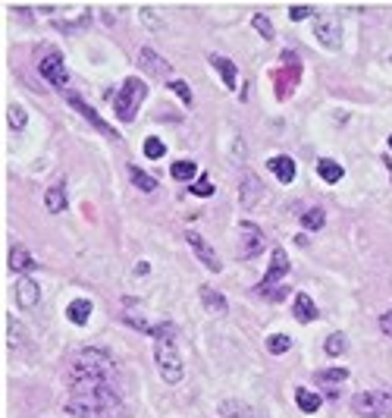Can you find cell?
I'll use <instances>...</instances> for the list:
<instances>
[{
  "label": "cell",
  "mask_w": 392,
  "mask_h": 418,
  "mask_svg": "<svg viewBox=\"0 0 392 418\" xmlns=\"http://www.w3.org/2000/svg\"><path fill=\"white\" fill-rule=\"evenodd\" d=\"M116 365L104 349H82L69 365V387L73 390H95V387H113Z\"/></svg>",
  "instance_id": "1"
},
{
  "label": "cell",
  "mask_w": 392,
  "mask_h": 418,
  "mask_svg": "<svg viewBox=\"0 0 392 418\" xmlns=\"http://www.w3.org/2000/svg\"><path fill=\"white\" fill-rule=\"evenodd\" d=\"M120 412V393L113 387H95V390H73L66 399L69 418H116Z\"/></svg>",
  "instance_id": "2"
},
{
  "label": "cell",
  "mask_w": 392,
  "mask_h": 418,
  "mask_svg": "<svg viewBox=\"0 0 392 418\" xmlns=\"http://www.w3.org/2000/svg\"><path fill=\"white\" fill-rule=\"evenodd\" d=\"M157 334V343H154V358H157V371L167 384H179L185 377V362L179 356L176 343H173V327H163V330H154Z\"/></svg>",
  "instance_id": "3"
},
{
  "label": "cell",
  "mask_w": 392,
  "mask_h": 418,
  "mask_svg": "<svg viewBox=\"0 0 392 418\" xmlns=\"http://www.w3.org/2000/svg\"><path fill=\"white\" fill-rule=\"evenodd\" d=\"M144 98H148V85L132 75V79H126V82L120 85L116 95H110V101H113L116 117H120L122 123H129V120H136V113H138V107L144 104Z\"/></svg>",
  "instance_id": "4"
},
{
  "label": "cell",
  "mask_w": 392,
  "mask_h": 418,
  "mask_svg": "<svg viewBox=\"0 0 392 418\" xmlns=\"http://www.w3.org/2000/svg\"><path fill=\"white\" fill-rule=\"evenodd\" d=\"M352 409L364 418H392V393H386V390L355 393Z\"/></svg>",
  "instance_id": "5"
},
{
  "label": "cell",
  "mask_w": 392,
  "mask_h": 418,
  "mask_svg": "<svg viewBox=\"0 0 392 418\" xmlns=\"http://www.w3.org/2000/svg\"><path fill=\"white\" fill-rule=\"evenodd\" d=\"M38 73L44 75L54 89H66L69 85V73H66V63H63L60 51H44L38 60Z\"/></svg>",
  "instance_id": "6"
},
{
  "label": "cell",
  "mask_w": 392,
  "mask_h": 418,
  "mask_svg": "<svg viewBox=\"0 0 392 418\" xmlns=\"http://www.w3.org/2000/svg\"><path fill=\"white\" fill-rule=\"evenodd\" d=\"M63 95H66V101H69V107H73V110H79L82 117L88 120V123H91V126H95V129H97V132H101V136H107V138H113V142H120V132H116V129H113V126H107V123H104V120H101V117H97V110H95V107H88V104L82 101V98H79V95H75V91H63Z\"/></svg>",
  "instance_id": "7"
},
{
  "label": "cell",
  "mask_w": 392,
  "mask_h": 418,
  "mask_svg": "<svg viewBox=\"0 0 392 418\" xmlns=\"http://www.w3.org/2000/svg\"><path fill=\"white\" fill-rule=\"evenodd\" d=\"M314 35H317V42H324V48H339V42H342V26L330 13H314Z\"/></svg>",
  "instance_id": "8"
},
{
  "label": "cell",
  "mask_w": 392,
  "mask_h": 418,
  "mask_svg": "<svg viewBox=\"0 0 392 418\" xmlns=\"http://www.w3.org/2000/svg\"><path fill=\"white\" fill-rule=\"evenodd\" d=\"M286 274H289V255H286L283 248H273V255H270V271H267L264 280L254 287V293L264 296L267 289H273V283H279Z\"/></svg>",
  "instance_id": "9"
},
{
  "label": "cell",
  "mask_w": 392,
  "mask_h": 418,
  "mask_svg": "<svg viewBox=\"0 0 392 418\" xmlns=\"http://www.w3.org/2000/svg\"><path fill=\"white\" fill-rule=\"evenodd\" d=\"M239 233H242V246H239V255H242V258H254V255L264 248V233H261L254 224L242 220V224H239Z\"/></svg>",
  "instance_id": "10"
},
{
  "label": "cell",
  "mask_w": 392,
  "mask_h": 418,
  "mask_svg": "<svg viewBox=\"0 0 392 418\" xmlns=\"http://www.w3.org/2000/svg\"><path fill=\"white\" fill-rule=\"evenodd\" d=\"M189 246H192V252L198 255V258H201V264L207 271H223V264H220V258H216V252L214 248L207 246V242H204V236H198V233H189Z\"/></svg>",
  "instance_id": "11"
},
{
  "label": "cell",
  "mask_w": 392,
  "mask_h": 418,
  "mask_svg": "<svg viewBox=\"0 0 392 418\" xmlns=\"http://www.w3.org/2000/svg\"><path fill=\"white\" fill-rule=\"evenodd\" d=\"M138 66H142L148 75H160V79H163V75H169V63L163 60L154 48H142V51H138Z\"/></svg>",
  "instance_id": "12"
},
{
  "label": "cell",
  "mask_w": 392,
  "mask_h": 418,
  "mask_svg": "<svg viewBox=\"0 0 392 418\" xmlns=\"http://www.w3.org/2000/svg\"><path fill=\"white\" fill-rule=\"evenodd\" d=\"M239 201H242V208H254L257 201H261V195H264V183L254 176V173H245L242 176V189H239Z\"/></svg>",
  "instance_id": "13"
},
{
  "label": "cell",
  "mask_w": 392,
  "mask_h": 418,
  "mask_svg": "<svg viewBox=\"0 0 392 418\" xmlns=\"http://www.w3.org/2000/svg\"><path fill=\"white\" fill-rule=\"evenodd\" d=\"M267 167H270L273 176H277L279 183H286V185L298 176V167H295V161H292L289 154H277V158H270V161H267Z\"/></svg>",
  "instance_id": "14"
},
{
  "label": "cell",
  "mask_w": 392,
  "mask_h": 418,
  "mask_svg": "<svg viewBox=\"0 0 392 418\" xmlns=\"http://www.w3.org/2000/svg\"><path fill=\"white\" fill-rule=\"evenodd\" d=\"M220 415L223 418H267V415H261L254 406L242 403V399H223V403H220Z\"/></svg>",
  "instance_id": "15"
},
{
  "label": "cell",
  "mask_w": 392,
  "mask_h": 418,
  "mask_svg": "<svg viewBox=\"0 0 392 418\" xmlns=\"http://www.w3.org/2000/svg\"><path fill=\"white\" fill-rule=\"evenodd\" d=\"M38 296H41V289L32 277H22L16 283V302H19V309H35L38 305Z\"/></svg>",
  "instance_id": "16"
},
{
  "label": "cell",
  "mask_w": 392,
  "mask_h": 418,
  "mask_svg": "<svg viewBox=\"0 0 392 418\" xmlns=\"http://www.w3.org/2000/svg\"><path fill=\"white\" fill-rule=\"evenodd\" d=\"M292 315H295V321L308 324L317 318V305H314V299L308 293H298L295 299H292Z\"/></svg>",
  "instance_id": "17"
},
{
  "label": "cell",
  "mask_w": 392,
  "mask_h": 418,
  "mask_svg": "<svg viewBox=\"0 0 392 418\" xmlns=\"http://www.w3.org/2000/svg\"><path fill=\"white\" fill-rule=\"evenodd\" d=\"M201 302H204V309H207L214 318H226V311H230L223 293H216V289H210V287H201Z\"/></svg>",
  "instance_id": "18"
},
{
  "label": "cell",
  "mask_w": 392,
  "mask_h": 418,
  "mask_svg": "<svg viewBox=\"0 0 392 418\" xmlns=\"http://www.w3.org/2000/svg\"><path fill=\"white\" fill-rule=\"evenodd\" d=\"M210 66H214L216 73H220V79H223L226 89H236V82H239V75H236V63L226 60V57H220V54H214V57H210Z\"/></svg>",
  "instance_id": "19"
},
{
  "label": "cell",
  "mask_w": 392,
  "mask_h": 418,
  "mask_svg": "<svg viewBox=\"0 0 392 418\" xmlns=\"http://www.w3.org/2000/svg\"><path fill=\"white\" fill-rule=\"evenodd\" d=\"M66 318L73 324H79V327H85L91 318V302L88 299H73L69 302V309H66Z\"/></svg>",
  "instance_id": "20"
},
{
  "label": "cell",
  "mask_w": 392,
  "mask_h": 418,
  "mask_svg": "<svg viewBox=\"0 0 392 418\" xmlns=\"http://www.w3.org/2000/svg\"><path fill=\"white\" fill-rule=\"evenodd\" d=\"M10 268L19 271V274H28L35 268V258L26 252V246H13V252H10Z\"/></svg>",
  "instance_id": "21"
},
{
  "label": "cell",
  "mask_w": 392,
  "mask_h": 418,
  "mask_svg": "<svg viewBox=\"0 0 392 418\" xmlns=\"http://www.w3.org/2000/svg\"><path fill=\"white\" fill-rule=\"evenodd\" d=\"M44 205H48L50 214L66 211V189L63 185H50L48 192H44Z\"/></svg>",
  "instance_id": "22"
},
{
  "label": "cell",
  "mask_w": 392,
  "mask_h": 418,
  "mask_svg": "<svg viewBox=\"0 0 392 418\" xmlns=\"http://www.w3.org/2000/svg\"><path fill=\"white\" fill-rule=\"evenodd\" d=\"M295 403H298V409H301V412H317L324 399H320L317 393H311L308 387H298V390H295Z\"/></svg>",
  "instance_id": "23"
},
{
  "label": "cell",
  "mask_w": 392,
  "mask_h": 418,
  "mask_svg": "<svg viewBox=\"0 0 392 418\" xmlns=\"http://www.w3.org/2000/svg\"><path fill=\"white\" fill-rule=\"evenodd\" d=\"M169 173H173V179H179V183H192V179L198 176V164L195 161H176V164L169 167Z\"/></svg>",
  "instance_id": "24"
},
{
  "label": "cell",
  "mask_w": 392,
  "mask_h": 418,
  "mask_svg": "<svg viewBox=\"0 0 392 418\" xmlns=\"http://www.w3.org/2000/svg\"><path fill=\"white\" fill-rule=\"evenodd\" d=\"M317 173H320V179H326V183H339V179L345 176L342 167H339L336 161H330V158L317 161Z\"/></svg>",
  "instance_id": "25"
},
{
  "label": "cell",
  "mask_w": 392,
  "mask_h": 418,
  "mask_svg": "<svg viewBox=\"0 0 392 418\" xmlns=\"http://www.w3.org/2000/svg\"><path fill=\"white\" fill-rule=\"evenodd\" d=\"M129 179H132V185H138L142 192H157V179L148 176L144 170H138V167H129Z\"/></svg>",
  "instance_id": "26"
},
{
  "label": "cell",
  "mask_w": 392,
  "mask_h": 418,
  "mask_svg": "<svg viewBox=\"0 0 392 418\" xmlns=\"http://www.w3.org/2000/svg\"><path fill=\"white\" fill-rule=\"evenodd\" d=\"M326 224V214L320 211V208H308V211L301 214V226L304 230H324Z\"/></svg>",
  "instance_id": "27"
},
{
  "label": "cell",
  "mask_w": 392,
  "mask_h": 418,
  "mask_svg": "<svg viewBox=\"0 0 392 418\" xmlns=\"http://www.w3.org/2000/svg\"><path fill=\"white\" fill-rule=\"evenodd\" d=\"M348 349V340H345V334H330L324 343V352L326 356H342V352Z\"/></svg>",
  "instance_id": "28"
},
{
  "label": "cell",
  "mask_w": 392,
  "mask_h": 418,
  "mask_svg": "<svg viewBox=\"0 0 392 418\" xmlns=\"http://www.w3.org/2000/svg\"><path fill=\"white\" fill-rule=\"evenodd\" d=\"M7 123L13 126V129H26L28 117H26V110H22L19 104H10V107H7Z\"/></svg>",
  "instance_id": "29"
},
{
  "label": "cell",
  "mask_w": 392,
  "mask_h": 418,
  "mask_svg": "<svg viewBox=\"0 0 392 418\" xmlns=\"http://www.w3.org/2000/svg\"><path fill=\"white\" fill-rule=\"evenodd\" d=\"M289 346H292V336H286V334H273L270 340H267V349H270L273 356H283V352H289Z\"/></svg>",
  "instance_id": "30"
},
{
  "label": "cell",
  "mask_w": 392,
  "mask_h": 418,
  "mask_svg": "<svg viewBox=\"0 0 392 418\" xmlns=\"http://www.w3.org/2000/svg\"><path fill=\"white\" fill-rule=\"evenodd\" d=\"M167 154V145L160 142V138H144V158H151V161H157V158H163Z\"/></svg>",
  "instance_id": "31"
},
{
  "label": "cell",
  "mask_w": 392,
  "mask_h": 418,
  "mask_svg": "<svg viewBox=\"0 0 392 418\" xmlns=\"http://www.w3.org/2000/svg\"><path fill=\"white\" fill-rule=\"evenodd\" d=\"M345 377H348V371H345V368H330V371H317V381H320V384H342Z\"/></svg>",
  "instance_id": "32"
},
{
  "label": "cell",
  "mask_w": 392,
  "mask_h": 418,
  "mask_svg": "<svg viewBox=\"0 0 392 418\" xmlns=\"http://www.w3.org/2000/svg\"><path fill=\"white\" fill-rule=\"evenodd\" d=\"M251 26H254V32H257V35H264L267 42H270V38H273V22L267 19V16L254 13V16H251Z\"/></svg>",
  "instance_id": "33"
},
{
  "label": "cell",
  "mask_w": 392,
  "mask_h": 418,
  "mask_svg": "<svg viewBox=\"0 0 392 418\" xmlns=\"http://www.w3.org/2000/svg\"><path fill=\"white\" fill-rule=\"evenodd\" d=\"M189 192H195L198 199H207V195H214V183H210V176H201L198 183H192Z\"/></svg>",
  "instance_id": "34"
},
{
  "label": "cell",
  "mask_w": 392,
  "mask_h": 418,
  "mask_svg": "<svg viewBox=\"0 0 392 418\" xmlns=\"http://www.w3.org/2000/svg\"><path fill=\"white\" fill-rule=\"evenodd\" d=\"M169 91H176V95H179V101L192 104V89L183 82V79H169Z\"/></svg>",
  "instance_id": "35"
},
{
  "label": "cell",
  "mask_w": 392,
  "mask_h": 418,
  "mask_svg": "<svg viewBox=\"0 0 392 418\" xmlns=\"http://www.w3.org/2000/svg\"><path fill=\"white\" fill-rule=\"evenodd\" d=\"M7 346L10 349H19V324L7 315Z\"/></svg>",
  "instance_id": "36"
},
{
  "label": "cell",
  "mask_w": 392,
  "mask_h": 418,
  "mask_svg": "<svg viewBox=\"0 0 392 418\" xmlns=\"http://www.w3.org/2000/svg\"><path fill=\"white\" fill-rule=\"evenodd\" d=\"M142 22H144L148 28H154V32H157V28H163V22L154 19V10H148V7H142Z\"/></svg>",
  "instance_id": "37"
},
{
  "label": "cell",
  "mask_w": 392,
  "mask_h": 418,
  "mask_svg": "<svg viewBox=\"0 0 392 418\" xmlns=\"http://www.w3.org/2000/svg\"><path fill=\"white\" fill-rule=\"evenodd\" d=\"M308 16H314L308 7H292V10H289V19H292V22H301V19H308Z\"/></svg>",
  "instance_id": "38"
},
{
  "label": "cell",
  "mask_w": 392,
  "mask_h": 418,
  "mask_svg": "<svg viewBox=\"0 0 392 418\" xmlns=\"http://www.w3.org/2000/svg\"><path fill=\"white\" fill-rule=\"evenodd\" d=\"M380 330H383L386 336H392V311H386V315H380Z\"/></svg>",
  "instance_id": "39"
},
{
  "label": "cell",
  "mask_w": 392,
  "mask_h": 418,
  "mask_svg": "<svg viewBox=\"0 0 392 418\" xmlns=\"http://www.w3.org/2000/svg\"><path fill=\"white\" fill-rule=\"evenodd\" d=\"M136 274H148V261H138V264H136Z\"/></svg>",
  "instance_id": "40"
},
{
  "label": "cell",
  "mask_w": 392,
  "mask_h": 418,
  "mask_svg": "<svg viewBox=\"0 0 392 418\" xmlns=\"http://www.w3.org/2000/svg\"><path fill=\"white\" fill-rule=\"evenodd\" d=\"M389 148H392V136H389Z\"/></svg>",
  "instance_id": "41"
}]
</instances>
